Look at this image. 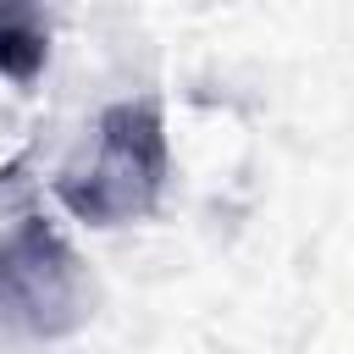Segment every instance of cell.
Segmentation results:
<instances>
[{"mask_svg": "<svg viewBox=\"0 0 354 354\" xmlns=\"http://www.w3.org/2000/svg\"><path fill=\"white\" fill-rule=\"evenodd\" d=\"M160 177H166L160 116L149 105H116L100 116L94 149L83 155V166H72L61 177V199L83 221L111 227V221L149 210V199L160 194Z\"/></svg>", "mask_w": 354, "mask_h": 354, "instance_id": "1", "label": "cell"}]
</instances>
